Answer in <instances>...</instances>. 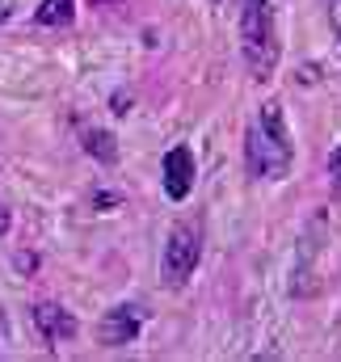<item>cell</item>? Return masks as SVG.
Instances as JSON below:
<instances>
[{
    "instance_id": "obj_6",
    "label": "cell",
    "mask_w": 341,
    "mask_h": 362,
    "mask_svg": "<svg viewBox=\"0 0 341 362\" xmlns=\"http://www.w3.org/2000/svg\"><path fill=\"white\" fill-rule=\"evenodd\" d=\"M161 173H165V194H169L173 202L190 198V189H194V152H190V148H181V144L169 148V152H165Z\"/></svg>"
},
{
    "instance_id": "obj_10",
    "label": "cell",
    "mask_w": 341,
    "mask_h": 362,
    "mask_svg": "<svg viewBox=\"0 0 341 362\" xmlns=\"http://www.w3.org/2000/svg\"><path fill=\"white\" fill-rule=\"evenodd\" d=\"M93 202H97V211H114V206H122V194H105V189H97Z\"/></svg>"
},
{
    "instance_id": "obj_14",
    "label": "cell",
    "mask_w": 341,
    "mask_h": 362,
    "mask_svg": "<svg viewBox=\"0 0 341 362\" xmlns=\"http://www.w3.org/2000/svg\"><path fill=\"white\" fill-rule=\"evenodd\" d=\"M97 4H110V0H97Z\"/></svg>"
},
{
    "instance_id": "obj_11",
    "label": "cell",
    "mask_w": 341,
    "mask_h": 362,
    "mask_svg": "<svg viewBox=\"0 0 341 362\" xmlns=\"http://www.w3.org/2000/svg\"><path fill=\"white\" fill-rule=\"evenodd\" d=\"M325 13H329V25H333V34L341 38V0H325Z\"/></svg>"
},
{
    "instance_id": "obj_5",
    "label": "cell",
    "mask_w": 341,
    "mask_h": 362,
    "mask_svg": "<svg viewBox=\"0 0 341 362\" xmlns=\"http://www.w3.org/2000/svg\"><path fill=\"white\" fill-rule=\"evenodd\" d=\"M34 329L42 333V341L47 346H59V341H68V337H76V316L64 308V303H51V299H42V303H34Z\"/></svg>"
},
{
    "instance_id": "obj_4",
    "label": "cell",
    "mask_w": 341,
    "mask_h": 362,
    "mask_svg": "<svg viewBox=\"0 0 341 362\" xmlns=\"http://www.w3.org/2000/svg\"><path fill=\"white\" fill-rule=\"evenodd\" d=\"M144 320H148V308H139V303H118V308H110V312L97 320V341H101V346H131V341L139 337Z\"/></svg>"
},
{
    "instance_id": "obj_3",
    "label": "cell",
    "mask_w": 341,
    "mask_h": 362,
    "mask_svg": "<svg viewBox=\"0 0 341 362\" xmlns=\"http://www.w3.org/2000/svg\"><path fill=\"white\" fill-rule=\"evenodd\" d=\"M198 257H202V232L198 223H177L165 240V253H161V282L165 286H185L190 274L198 270Z\"/></svg>"
},
{
    "instance_id": "obj_12",
    "label": "cell",
    "mask_w": 341,
    "mask_h": 362,
    "mask_svg": "<svg viewBox=\"0 0 341 362\" xmlns=\"http://www.w3.org/2000/svg\"><path fill=\"white\" fill-rule=\"evenodd\" d=\"M8 223H13V215H8V206H0V236L8 232Z\"/></svg>"
},
{
    "instance_id": "obj_2",
    "label": "cell",
    "mask_w": 341,
    "mask_h": 362,
    "mask_svg": "<svg viewBox=\"0 0 341 362\" xmlns=\"http://www.w3.org/2000/svg\"><path fill=\"white\" fill-rule=\"evenodd\" d=\"M241 55L253 81H270L278 68V38H274V8L270 0H245L241 13Z\"/></svg>"
},
{
    "instance_id": "obj_8",
    "label": "cell",
    "mask_w": 341,
    "mask_h": 362,
    "mask_svg": "<svg viewBox=\"0 0 341 362\" xmlns=\"http://www.w3.org/2000/svg\"><path fill=\"white\" fill-rule=\"evenodd\" d=\"M81 148H85V152L93 156V160H97V165H114V160H118V144H114L105 131H85Z\"/></svg>"
},
{
    "instance_id": "obj_7",
    "label": "cell",
    "mask_w": 341,
    "mask_h": 362,
    "mask_svg": "<svg viewBox=\"0 0 341 362\" xmlns=\"http://www.w3.org/2000/svg\"><path fill=\"white\" fill-rule=\"evenodd\" d=\"M76 17V0H42L34 8V21L38 25H68Z\"/></svg>"
},
{
    "instance_id": "obj_1",
    "label": "cell",
    "mask_w": 341,
    "mask_h": 362,
    "mask_svg": "<svg viewBox=\"0 0 341 362\" xmlns=\"http://www.w3.org/2000/svg\"><path fill=\"white\" fill-rule=\"evenodd\" d=\"M245 165L261 181H282L295 165V148L287 139V118L278 101H265L257 110V122L245 131Z\"/></svg>"
},
{
    "instance_id": "obj_13",
    "label": "cell",
    "mask_w": 341,
    "mask_h": 362,
    "mask_svg": "<svg viewBox=\"0 0 341 362\" xmlns=\"http://www.w3.org/2000/svg\"><path fill=\"white\" fill-rule=\"evenodd\" d=\"M8 13H13V4H8V0H0V21H4Z\"/></svg>"
},
{
    "instance_id": "obj_9",
    "label": "cell",
    "mask_w": 341,
    "mask_h": 362,
    "mask_svg": "<svg viewBox=\"0 0 341 362\" xmlns=\"http://www.w3.org/2000/svg\"><path fill=\"white\" fill-rule=\"evenodd\" d=\"M329 185H333V194L341 198V144L333 148V156H329Z\"/></svg>"
}]
</instances>
